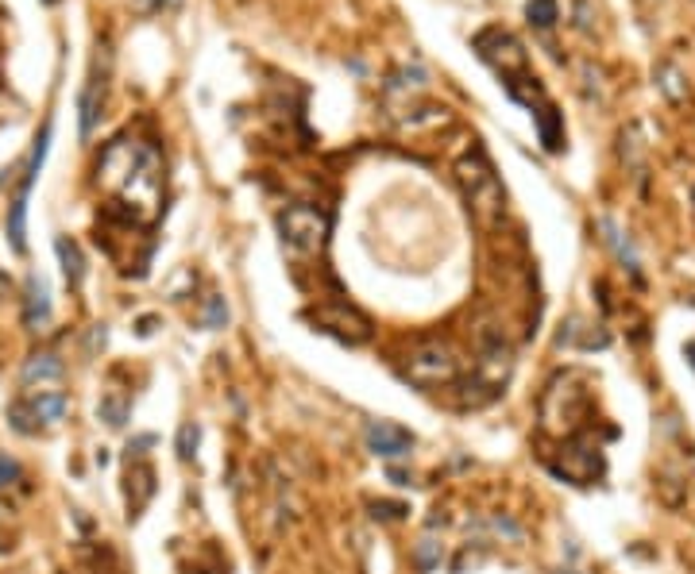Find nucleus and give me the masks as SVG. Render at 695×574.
Here are the masks:
<instances>
[{
  "mask_svg": "<svg viewBox=\"0 0 695 574\" xmlns=\"http://www.w3.org/2000/svg\"><path fill=\"white\" fill-rule=\"evenodd\" d=\"M163 155L132 131L117 136L97 158V189L108 196V217H120L128 227H151L163 217Z\"/></svg>",
  "mask_w": 695,
  "mask_h": 574,
  "instance_id": "nucleus-1",
  "label": "nucleus"
},
{
  "mask_svg": "<svg viewBox=\"0 0 695 574\" xmlns=\"http://www.w3.org/2000/svg\"><path fill=\"white\" fill-rule=\"evenodd\" d=\"M588 378L579 370H568V374H557L548 382L545 398H541V428L548 436H564L572 439L579 428L588 424V413H591V393L579 389Z\"/></svg>",
  "mask_w": 695,
  "mask_h": 574,
  "instance_id": "nucleus-2",
  "label": "nucleus"
},
{
  "mask_svg": "<svg viewBox=\"0 0 695 574\" xmlns=\"http://www.w3.org/2000/svg\"><path fill=\"white\" fill-rule=\"evenodd\" d=\"M456 177H460V189H464V201L472 208V217L483 224V227H495L503 220L506 212V193H503V182H498L495 166L487 162L483 151H472L460 158L456 166Z\"/></svg>",
  "mask_w": 695,
  "mask_h": 574,
  "instance_id": "nucleus-3",
  "label": "nucleus"
},
{
  "mask_svg": "<svg viewBox=\"0 0 695 574\" xmlns=\"http://www.w3.org/2000/svg\"><path fill=\"white\" fill-rule=\"evenodd\" d=\"M282 243L298 255H317L329 239V217L317 205H290L279 212Z\"/></svg>",
  "mask_w": 695,
  "mask_h": 574,
  "instance_id": "nucleus-4",
  "label": "nucleus"
},
{
  "mask_svg": "<svg viewBox=\"0 0 695 574\" xmlns=\"http://www.w3.org/2000/svg\"><path fill=\"white\" fill-rule=\"evenodd\" d=\"M475 55L491 65V70L503 77V81H514V77H526L529 74V58L522 51V43L510 35L503 27H487L475 35Z\"/></svg>",
  "mask_w": 695,
  "mask_h": 574,
  "instance_id": "nucleus-5",
  "label": "nucleus"
},
{
  "mask_svg": "<svg viewBox=\"0 0 695 574\" xmlns=\"http://www.w3.org/2000/svg\"><path fill=\"white\" fill-rule=\"evenodd\" d=\"M402 378L422 386V389H433V386H452L460 378V363L452 358L448 347L441 343H429V347H417L410 355V363L402 367Z\"/></svg>",
  "mask_w": 695,
  "mask_h": 574,
  "instance_id": "nucleus-6",
  "label": "nucleus"
},
{
  "mask_svg": "<svg viewBox=\"0 0 695 574\" xmlns=\"http://www.w3.org/2000/svg\"><path fill=\"white\" fill-rule=\"evenodd\" d=\"M548 470L564 482H576V486H591L595 478H603V451L584 444V439H568L560 448V458L548 463Z\"/></svg>",
  "mask_w": 695,
  "mask_h": 574,
  "instance_id": "nucleus-7",
  "label": "nucleus"
},
{
  "mask_svg": "<svg viewBox=\"0 0 695 574\" xmlns=\"http://www.w3.org/2000/svg\"><path fill=\"white\" fill-rule=\"evenodd\" d=\"M313 324L321 327V332H329L336 339H344V343H367L371 339V324L363 313H355L352 305L344 301H332V305H321L317 313H313Z\"/></svg>",
  "mask_w": 695,
  "mask_h": 574,
  "instance_id": "nucleus-8",
  "label": "nucleus"
},
{
  "mask_svg": "<svg viewBox=\"0 0 695 574\" xmlns=\"http://www.w3.org/2000/svg\"><path fill=\"white\" fill-rule=\"evenodd\" d=\"M124 498H128V517H139L148 509V501L155 498V470L143 458H128V474H124Z\"/></svg>",
  "mask_w": 695,
  "mask_h": 574,
  "instance_id": "nucleus-9",
  "label": "nucleus"
},
{
  "mask_svg": "<svg viewBox=\"0 0 695 574\" xmlns=\"http://www.w3.org/2000/svg\"><path fill=\"white\" fill-rule=\"evenodd\" d=\"M105 77H108V65L97 58L93 70L86 77V89H82V101H77V112H82V139L93 136L97 116H101V105H105Z\"/></svg>",
  "mask_w": 695,
  "mask_h": 574,
  "instance_id": "nucleus-10",
  "label": "nucleus"
},
{
  "mask_svg": "<svg viewBox=\"0 0 695 574\" xmlns=\"http://www.w3.org/2000/svg\"><path fill=\"white\" fill-rule=\"evenodd\" d=\"M363 439H367V451L383 455V458H398V455H406L414 448V436L406 428H398V424H386V420L371 424Z\"/></svg>",
  "mask_w": 695,
  "mask_h": 574,
  "instance_id": "nucleus-11",
  "label": "nucleus"
},
{
  "mask_svg": "<svg viewBox=\"0 0 695 574\" xmlns=\"http://www.w3.org/2000/svg\"><path fill=\"white\" fill-rule=\"evenodd\" d=\"M24 324L31 327V332H46V324H51V289H46V282H43V277H36V274L27 277Z\"/></svg>",
  "mask_w": 695,
  "mask_h": 574,
  "instance_id": "nucleus-12",
  "label": "nucleus"
},
{
  "mask_svg": "<svg viewBox=\"0 0 695 574\" xmlns=\"http://www.w3.org/2000/svg\"><path fill=\"white\" fill-rule=\"evenodd\" d=\"M62 374H66V367H62V358L58 355H51V351H39V355H31L27 363H24V370H20V378H24V386H55V382H62Z\"/></svg>",
  "mask_w": 695,
  "mask_h": 574,
  "instance_id": "nucleus-13",
  "label": "nucleus"
},
{
  "mask_svg": "<svg viewBox=\"0 0 695 574\" xmlns=\"http://www.w3.org/2000/svg\"><path fill=\"white\" fill-rule=\"evenodd\" d=\"M27 408H31V417H36V424H46V428H55V424L66 420L70 401L62 398V393H55V389H43V393H36V398L27 401Z\"/></svg>",
  "mask_w": 695,
  "mask_h": 574,
  "instance_id": "nucleus-14",
  "label": "nucleus"
},
{
  "mask_svg": "<svg viewBox=\"0 0 695 574\" xmlns=\"http://www.w3.org/2000/svg\"><path fill=\"white\" fill-rule=\"evenodd\" d=\"M533 120H537V136H541V146L548 155H557L560 146H564V120H560V112L553 105H537L533 108Z\"/></svg>",
  "mask_w": 695,
  "mask_h": 574,
  "instance_id": "nucleus-15",
  "label": "nucleus"
},
{
  "mask_svg": "<svg viewBox=\"0 0 695 574\" xmlns=\"http://www.w3.org/2000/svg\"><path fill=\"white\" fill-rule=\"evenodd\" d=\"M55 251H58V262H62V274H66V286H82V277H86V258H82V247H77L74 239L66 236H58L55 239Z\"/></svg>",
  "mask_w": 695,
  "mask_h": 574,
  "instance_id": "nucleus-16",
  "label": "nucleus"
},
{
  "mask_svg": "<svg viewBox=\"0 0 695 574\" xmlns=\"http://www.w3.org/2000/svg\"><path fill=\"white\" fill-rule=\"evenodd\" d=\"M8 239L15 255L27 251V193H15V201L8 208Z\"/></svg>",
  "mask_w": 695,
  "mask_h": 574,
  "instance_id": "nucleus-17",
  "label": "nucleus"
},
{
  "mask_svg": "<svg viewBox=\"0 0 695 574\" xmlns=\"http://www.w3.org/2000/svg\"><path fill=\"white\" fill-rule=\"evenodd\" d=\"M128 413H132V401H128L124 393H105L101 405H97V417H101L108 428H124Z\"/></svg>",
  "mask_w": 695,
  "mask_h": 574,
  "instance_id": "nucleus-18",
  "label": "nucleus"
},
{
  "mask_svg": "<svg viewBox=\"0 0 695 574\" xmlns=\"http://www.w3.org/2000/svg\"><path fill=\"white\" fill-rule=\"evenodd\" d=\"M680 81H684V77H680V70H676L672 62H660V65H657V86H660V93H665L672 105H684V101H688V89L680 86Z\"/></svg>",
  "mask_w": 695,
  "mask_h": 574,
  "instance_id": "nucleus-19",
  "label": "nucleus"
},
{
  "mask_svg": "<svg viewBox=\"0 0 695 574\" xmlns=\"http://www.w3.org/2000/svg\"><path fill=\"white\" fill-rule=\"evenodd\" d=\"M526 15H529V24L533 27H553L557 24V15H560V8H557V0H529L526 5Z\"/></svg>",
  "mask_w": 695,
  "mask_h": 574,
  "instance_id": "nucleus-20",
  "label": "nucleus"
},
{
  "mask_svg": "<svg viewBox=\"0 0 695 574\" xmlns=\"http://www.w3.org/2000/svg\"><path fill=\"white\" fill-rule=\"evenodd\" d=\"M198 444H201V428L198 424H182V428H178V458L189 463V458L198 455Z\"/></svg>",
  "mask_w": 695,
  "mask_h": 574,
  "instance_id": "nucleus-21",
  "label": "nucleus"
},
{
  "mask_svg": "<svg viewBox=\"0 0 695 574\" xmlns=\"http://www.w3.org/2000/svg\"><path fill=\"white\" fill-rule=\"evenodd\" d=\"M31 420H36V417H31V408H27L24 401L8 405V424H12V428L20 432V436H36V432H39V424H31Z\"/></svg>",
  "mask_w": 695,
  "mask_h": 574,
  "instance_id": "nucleus-22",
  "label": "nucleus"
},
{
  "mask_svg": "<svg viewBox=\"0 0 695 574\" xmlns=\"http://www.w3.org/2000/svg\"><path fill=\"white\" fill-rule=\"evenodd\" d=\"M201 320H205V327L209 332H217V327H224V320H229V308H224V297H209L205 301V313H201Z\"/></svg>",
  "mask_w": 695,
  "mask_h": 574,
  "instance_id": "nucleus-23",
  "label": "nucleus"
},
{
  "mask_svg": "<svg viewBox=\"0 0 695 574\" xmlns=\"http://www.w3.org/2000/svg\"><path fill=\"white\" fill-rule=\"evenodd\" d=\"M414 563H417V570H433L436 563H441V544H436V539H422V544H417Z\"/></svg>",
  "mask_w": 695,
  "mask_h": 574,
  "instance_id": "nucleus-24",
  "label": "nucleus"
},
{
  "mask_svg": "<svg viewBox=\"0 0 695 574\" xmlns=\"http://www.w3.org/2000/svg\"><path fill=\"white\" fill-rule=\"evenodd\" d=\"M15 482H24L20 467H15L8 455H0V489H8V486H15Z\"/></svg>",
  "mask_w": 695,
  "mask_h": 574,
  "instance_id": "nucleus-25",
  "label": "nucleus"
},
{
  "mask_svg": "<svg viewBox=\"0 0 695 574\" xmlns=\"http://www.w3.org/2000/svg\"><path fill=\"white\" fill-rule=\"evenodd\" d=\"M371 509H375V517H383V520H398L402 513H406V509H402V505H394V501H375Z\"/></svg>",
  "mask_w": 695,
  "mask_h": 574,
  "instance_id": "nucleus-26",
  "label": "nucleus"
},
{
  "mask_svg": "<svg viewBox=\"0 0 695 574\" xmlns=\"http://www.w3.org/2000/svg\"><path fill=\"white\" fill-rule=\"evenodd\" d=\"M155 332V317H143L139 320V336H151Z\"/></svg>",
  "mask_w": 695,
  "mask_h": 574,
  "instance_id": "nucleus-27",
  "label": "nucleus"
},
{
  "mask_svg": "<svg viewBox=\"0 0 695 574\" xmlns=\"http://www.w3.org/2000/svg\"><path fill=\"white\" fill-rule=\"evenodd\" d=\"M8 293H12V282H8V277H5V274H0V301H5V297H8Z\"/></svg>",
  "mask_w": 695,
  "mask_h": 574,
  "instance_id": "nucleus-28",
  "label": "nucleus"
},
{
  "mask_svg": "<svg viewBox=\"0 0 695 574\" xmlns=\"http://www.w3.org/2000/svg\"><path fill=\"white\" fill-rule=\"evenodd\" d=\"M182 0H151V8H178Z\"/></svg>",
  "mask_w": 695,
  "mask_h": 574,
  "instance_id": "nucleus-29",
  "label": "nucleus"
},
{
  "mask_svg": "<svg viewBox=\"0 0 695 574\" xmlns=\"http://www.w3.org/2000/svg\"><path fill=\"white\" fill-rule=\"evenodd\" d=\"M688 358H691V367H695V343H688Z\"/></svg>",
  "mask_w": 695,
  "mask_h": 574,
  "instance_id": "nucleus-30",
  "label": "nucleus"
},
{
  "mask_svg": "<svg viewBox=\"0 0 695 574\" xmlns=\"http://www.w3.org/2000/svg\"><path fill=\"white\" fill-rule=\"evenodd\" d=\"M43 5H58V0H43Z\"/></svg>",
  "mask_w": 695,
  "mask_h": 574,
  "instance_id": "nucleus-31",
  "label": "nucleus"
}]
</instances>
